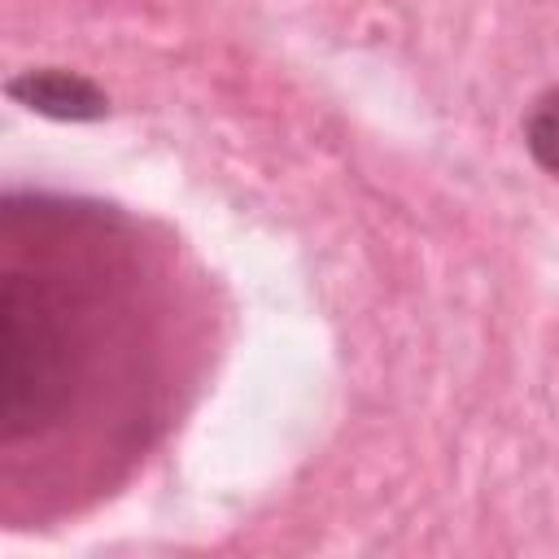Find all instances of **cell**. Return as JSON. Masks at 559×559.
<instances>
[{"instance_id":"7a4b0ae2","label":"cell","mask_w":559,"mask_h":559,"mask_svg":"<svg viewBox=\"0 0 559 559\" xmlns=\"http://www.w3.org/2000/svg\"><path fill=\"white\" fill-rule=\"evenodd\" d=\"M9 96L22 100L26 109L35 114H48V118H100L105 114V96L79 79V74H66V70H26L9 83Z\"/></svg>"},{"instance_id":"3957f363","label":"cell","mask_w":559,"mask_h":559,"mask_svg":"<svg viewBox=\"0 0 559 559\" xmlns=\"http://www.w3.org/2000/svg\"><path fill=\"white\" fill-rule=\"evenodd\" d=\"M524 144L542 170L559 175V87H550L533 100V109L524 118Z\"/></svg>"},{"instance_id":"6da1fadb","label":"cell","mask_w":559,"mask_h":559,"mask_svg":"<svg viewBox=\"0 0 559 559\" xmlns=\"http://www.w3.org/2000/svg\"><path fill=\"white\" fill-rule=\"evenodd\" d=\"M66 297L48 280L22 271L0 288V428L4 445H17L70 411L79 349Z\"/></svg>"}]
</instances>
